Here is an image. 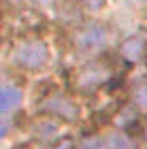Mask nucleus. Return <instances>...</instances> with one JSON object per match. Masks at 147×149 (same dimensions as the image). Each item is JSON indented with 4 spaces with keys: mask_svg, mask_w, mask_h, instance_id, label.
I'll list each match as a JSON object with an SVG mask.
<instances>
[{
    "mask_svg": "<svg viewBox=\"0 0 147 149\" xmlns=\"http://www.w3.org/2000/svg\"><path fill=\"white\" fill-rule=\"evenodd\" d=\"M13 60L22 70L36 72L43 66H47L49 62V47L41 38H32V40H22L15 51H13Z\"/></svg>",
    "mask_w": 147,
    "mask_h": 149,
    "instance_id": "obj_1",
    "label": "nucleus"
},
{
    "mask_svg": "<svg viewBox=\"0 0 147 149\" xmlns=\"http://www.w3.org/2000/svg\"><path fill=\"white\" fill-rule=\"evenodd\" d=\"M41 113L58 121H75L79 117V104L66 94H49L41 100Z\"/></svg>",
    "mask_w": 147,
    "mask_h": 149,
    "instance_id": "obj_2",
    "label": "nucleus"
},
{
    "mask_svg": "<svg viewBox=\"0 0 147 149\" xmlns=\"http://www.w3.org/2000/svg\"><path fill=\"white\" fill-rule=\"evenodd\" d=\"M107 77H109V72L105 66H100L98 62H90L75 68V72L70 74V83L77 92H92L98 85H102Z\"/></svg>",
    "mask_w": 147,
    "mask_h": 149,
    "instance_id": "obj_3",
    "label": "nucleus"
},
{
    "mask_svg": "<svg viewBox=\"0 0 147 149\" xmlns=\"http://www.w3.org/2000/svg\"><path fill=\"white\" fill-rule=\"evenodd\" d=\"M107 43V30L100 24H88L81 26L75 32V45L83 51H96Z\"/></svg>",
    "mask_w": 147,
    "mask_h": 149,
    "instance_id": "obj_4",
    "label": "nucleus"
},
{
    "mask_svg": "<svg viewBox=\"0 0 147 149\" xmlns=\"http://www.w3.org/2000/svg\"><path fill=\"white\" fill-rule=\"evenodd\" d=\"M22 104V90L15 85H0V115Z\"/></svg>",
    "mask_w": 147,
    "mask_h": 149,
    "instance_id": "obj_5",
    "label": "nucleus"
},
{
    "mask_svg": "<svg viewBox=\"0 0 147 149\" xmlns=\"http://www.w3.org/2000/svg\"><path fill=\"white\" fill-rule=\"evenodd\" d=\"M122 53H124V58L126 60H130V62H134V60H139L145 53V40L143 38H128L126 43L122 45Z\"/></svg>",
    "mask_w": 147,
    "mask_h": 149,
    "instance_id": "obj_6",
    "label": "nucleus"
},
{
    "mask_svg": "<svg viewBox=\"0 0 147 149\" xmlns=\"http://www.w3.org/2000/svg\"><path fill=\"white\" fill-rule=\"evenodd\" d=\"M105 143H107V149H134V147H132V143H130V139L124 136V134H119V132L111 134Z\"/></svg>",
    "mask_w": 147,
    "mask_h": 149,
    "instance_id": "obj_7",
    "label": "nucleus"
},
{
    "mask_svg": "<svg viewBox=\"0 0 147 149\" xmlns=\"http://www.w3.org/2000/svg\"><path fill=\"white\" fill-rule=\"evenodd\" d=\"M134 104H139L141 109H147V83H141L134 90Z\"/></svg>",
    "mask_w": 147,
    "mask_h": 149,
    "instance_id": "obj_8",
    "label": "nucleus"
},
{
    "mask_svg": "<svg viewBox=\"0 0 147 149\" xmlns=\"http://www.w3.org/2000/svg\"><path fill=\"white\" fill-rule=\"evenodd\" d=\"M81 149H107V143L98 136H88L81 143Z\"/></svg>",
    "mask_w": 147,
    "mask_h": 149,
    "instance_id": "obj_9",
    "label": "nucleus"
},
{
    "mask_svg": "<svg viewBox=\"0 0 147 149\" xmlns=\"http://www.w3.org/2000/svg\"><path fill=\"white\" fill-rule=\"evenodd\" d=\"M75 4H81V6H85V9H100V6L105 4V0H72Z\"/></svg>",
    "mask_w": 147,
    "mask_h": 149,
    "instance_id": "obj_10",
    "label": "nucleus"
},
{
    "mask_svg": "<svg viewBox=\"0 0 147 149\" xmlns=\"http://www.w3.org/2000/svg\"><path fill=\"white\" fill-rule=\"evenodd\" d=\"M53 149H72V143L70 141H62V145H56Z\"/></svg>",
    "mask_w": 147,
    "mask_h": 149,
    "instance_id": "obj_11",
    "label": "nucleus"
},
{
    "mask_svg": "<svg viewBox=\"0 0 147 149\" xmlns=\"http://www.w3.org/2000/svg\"><path fill=\"white\" fill-rule=\"evenodd\" d=\"M145 143H147V130H145Z\"/></svg>",
    "mask_w": 147,
    "mask_h": 149,
    "instance_id": "obj_12",
    "label": "nucleus"
},
{
    "mask_svg": "<svg viewBox=\"0 0 147 149\" xmlns=\"http://www.w3.org/2000/svg\"><path fill=\"white\" fill-rule=\"evenodd\" d=\"M34 2H45V0H34Z\"/></svg>",
    "mask_w": 147,
    "mask_h": 149,
    "instance_id": "obj_13",
    "label": "nucleus"
},
{
    "mask_svg": "<svg viewBox=\"0 0 147 149\" xmlns=\"http://www.w3.org/2000/svg\"><path fill=\"white\" fill-rule=\"evenodd\" d=\"M15 149H26V147H15Z\"/></svg>",
    "mask_w": 147,
    "mask_h": 149,
    "instance_id": "obj_14",
    "label": "nucleus"
}]
</instances>
